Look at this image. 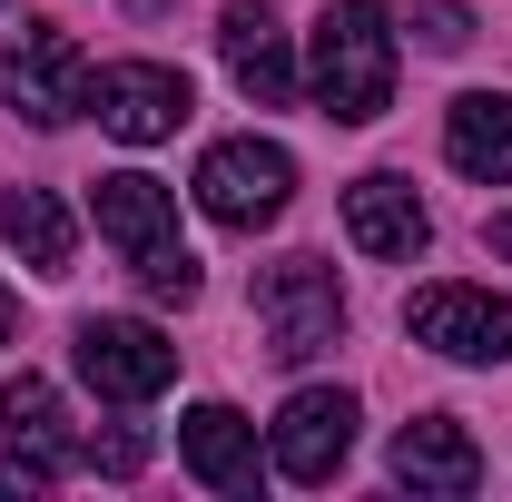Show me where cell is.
Here are the masks:
<instances>
[{
  "mask_svg": "<svg viewBox=\"0 0 512 502\" xmlns=\"http://www.w3.org/2000/svg\"><path fill=\"white\" fill-rule=\"evenodd\" d=\"M256 325H266V355H276V365L325 355V345L345 335V286H335V266H325V256L266 266V276H256Z\"/></svg>",
  "mask_w": 512,
  "mask_h": 502,
  "instance_id": "3",
  "label": "cell"
},
{
  "mask_svg": "<svg viewBox=\"0 0 512 502\" xmlns=\"http://www.w3.org/2000/svg\"><path fill=\"white\" fill-rule=\"evenodd\" d=\"M99 237L128 256V276L158 296V306H188L197 296V256H188V237H178V197L158 188L148 168H119V178H99Z\"/></svg>",
  "mask_w": 512,
  "mask_h": 502,
  "instance_id": "1",
  "label": "cell"
},
{
  "mask_svg": "<svg viewBox=\"0 0 512 502\" xmlns=\"http://www.w3.org/2000/svg\"><path fill=\"white\" fill-rule=\"evenodd\" d=\"M89 109H99V128L109 138H128V148H158V138H178L188 128V69H168V60H119V69H99L89 79Z\"/></svg>",
  "mask_w": 512,
  "mask_h": 502,
  "instance_id": "7",
  "label": "cell"
},
{
  "mask_svg": "<svg viewBox=\"0 0 512 502\" xmlns=\"http://www.w3.org/2000/svg\"><path fill=\"white\" fill-rule=\"evenodd\" d=\"M0 424H10V453H40L50 473L79 463V443H69V414H60V394H50V375H10V384H0Z\"/></svg>",
  "mask_w": 512,
  "mask_h": 502,
  "instance_id": "16",
  "label": "cell"
},
{
  "mask_svg": "<svg viewBox=\"0 0 512 502\" xmlns=\"http://www.w3.org/2000/svg\"><path fill=\"white\" fill-rule=\"evenodd\" d=\"M444 158L463 168V178L503 188V178H512V99H493V89L453 99V119H444Z\"/></svg>",
  "mask_w": 512,
  "mask_h": 502,
  "instance_id": "15",
  "label": "cell"
},
{
  "mask_svg": "<svg viewBox=\"0 0 512 502\" xmlns=\"http://www.w3.org/2000/svg\"><path fill=\"white\" fill-rule=\"evenodd\" d=\"M178 453H188V473L207 483V493H256V424L237 414V404H197L188 424H178Z\"/></svg>",
  "mask_w": 512,
  "mask_h": 502,
  "instance_id": "13",
  "label": "cell"
},
{
  "mask_svg": "<svg viewBox=\"0 0 512 502\" xmlns=\"http://www.w3.org/2000/svg\"><path fill=\"white\" fill-rule=\"evenodd\" d=\"M266 453H276L286 483H335L345 453H355V394H345V384H306V394H286Z\"/></svg>",
  "mask_w": 512,
  "mask_h": 502,
  "instance_id": "9",
  "label": "cell"
},
{
  "mask_svg": "<svg viewBox=\"0 0 512 502\" xmlns=\"http://www.w3.org/2000/svg\"><path fill=\"white\" fill-rule=\"evenodd\" d=\"M345 237H355L365 256H414L424 237H434V217H424V197L404 188L394 168H375V178L345 188Z\"/></svg>",
  "mask_w": 512,
  "mask_h": 502,
  "instance_id": "12",
  "label": "cell"
},
{
  "mask_svg": "<svg viewBox=\"0 0 512 502\" xmlns=\"http://www.w3.org/2000/svg\"><path fill=\"white\" fill-rule=\"evenodd\" d=\"M10 325H20V306H10V286H0V345H10Z\"/></svg>",
  "mask_w": 512,
  "mask_h": 502,
  "instance_id": "19",
  "label": "cell"
},
{
  "mask_svg": "<svg viewBox=\"0 0 512 502\" xmlns=\"http://www.w3.org/2000/svg\"><path fill=\"white\" fill-rule=\"evenodd\" d=\"M483 247H493V256L512 266V217H493V227H483Z\"/></svg>",
  "mask_w": 512,
  "mask_h": 502,
  "instance_id": "18",
  "label": "cell"
},
{
  "mask_svg": "<svg viewBox=\"0 0 512 502\" xmlns=\"http://www.w3.org/2000/svg\"><path fill=\"white\" fill-rule=\"evenodd\" d=\"M316 109L335 128H365L384 119V99H394V30H384V0H325L316 20Z\"/></svg>",
  "mask_w": 512,
  "mask_h": 502,
  "instance_id": "2",
  "label": "cell"
},
{
  "mask_svg": "<svg viewBox=\"0 0 512 502\" xmlns=\"http://www.w3.org/2000/svg\"><path fill=\"white\" fill-rule=\"evenodd\" d=\"M404 20H414L424 50H463V40H473V10H463V0H404Z\"/></svg>",
  "mask_w": 512,
  "mask_h": 502,
  "instance_id": "17",
  "label": "cell"
},
{
  "mask_svg": "<svg viewBox=\"0 0 512 502\" xmlns=\"http://www.w3.org/2000/svg\"><path fill=\"white\" fill-rule=\"evenodd\" d=\"M404 325H414V345H434L453 365H503L512 355V296H493V286H424L404 306Z\"/></svg>",
  "mask_w": 512,
  "mask_h": 502,
  "instance_id": "8",
  "label": "cell"
},
{
  "mask_svg": "<svg viewBox=\"0 0 512 502\" xmlns=\"http://www.w3.org/2000/svg\"><path fill=\"white\" fill-rule=\"evenodd\" d=\"M286 188H296V158L276 138H217L197 158V207L217 227H237V237H256L266 217H286Z\"/></svg>",
  "mask_w": 512,
  "mask_h": 502,
  "instance_id": "4",
  "label": "cell"
},
{
  "mask_svg": "<svg viewBox=\"0 0 512 502\" xmlns=\"http://www.w3.org/2000/svg\"><path fill=\"white\" fill-rule=\"evenodd\" d=\"M217 50H227V69H237V89H247L256 109H286V99H296V50H286L276 10L227 0V30H217Z\"/></svg>",
  "mask_w": 512,
  "mask_h": 502,
  "instance_id": "11",
  "label": "cell"
},
{
  "mask_svg": "<svg viewBox=\"0 0 512 502\" xmlns=\"http://www.w3.org/2000/svg\"><path fill=\"white\" fill-rule=\"evenodd\" d=\"M138 10H168V0H138Z\"/></svg>",
  "mask_w": 512,
  "mask_h": 502,
  "instance_id": "20",
  "label": "cell"
},
{
  "mask_svg": "<svg viewBox=\"0 0 512 502\" xmlns=\"http://www.w3.org/2000/svg\"><path fill=\"white\" fill-rule=\"evenodd\" d=\"M0 89H10V109H20L30 128H69L79 109H89V60H79L69 30H10Z\"/></svg>",
  "mask_w": 512,
  "mask_h": 502,
  "instance_id": "5",
  "label": "cell"
},
{
  "mask_svg": "<svg viewBox=\"0 0 512 502\" xmlns=\"http://www.w3.org/2000/svg\"><path fill=\"white\" fill-rule=\"evenodd\" d=\"M0 247L20 256V266H40V276H69L79 227H69V207L50 188H0Z\"/></svg>",
  "mask_w": 512,
  "mask_h": 502,
  "instance_id": "14",
  "label": "cell"
},
{
  "mask_svg": "<svg viewBox=\"0 0 512 502\" xmlns=\"http://www.w3.org/2000/svg\"><path fill=\"white\" fill-rule=\"evenodd\" d=\"M394 483H404V493L463 502L473 483H483V453H473V434H463L453 414H414V424L394 434Z\"/></svg>",
  "mask_w": 512,
  "mask_h": 502,
  "instance_id": "10",
  "label": "cell"
},
{
  "mask_svg": "<svg viewBox=\"0 0 512 502\" xmlns=\"http://www.w3.org/2000/svg\"><path fill=\"white\" fill-rule=\"evenodd\" d=\"M79 375L99 384V404H148V394H168V375H178V345L148 315H89L79 325Z\"/></svg>",
  "mask_w": 512,
  "mask_h": 502,
  "instance_id": "6",
  "label": "cell"
}]
</instances>
